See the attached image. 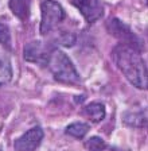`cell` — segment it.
I'll return each mask as SVG.
<instances>
[{
    "label": "cell",
    "mask_w": 148,
    "mask_h": 151,
    "mask_svg": "<svg viewBox=\"0 0 148 151\" xmlns=\"http://www.w3.org/2000/svg\"><path fill=\"white\" fill-rule=\"evenodd\" d=\"M66 14L57 0H43L42 1V19H41V34L47 35L57 30L65 20Z\"/></svg>",
    "instance_id": "3"
},
{
    "label": "cell",
    "mask_w": 148,
    "mask_h": 151,
    "mask_svg": "<svg viewBox=\"0 0 148 151\" xmlns=\"http://www.w3.org/2000/svg\"><path fill=\"white\" fill-rule=\"evenodd\" d=\"M8 6L16 18H19L20 20L29 19L30 9H31V0H10Z\"/></svg>",
    "instance_id": "8"
},
{
    "label": "cell",
    "mask_w": 148,
    "mask_h": 151,
    "mask_svg": "<svg viewBox=\"0 0 148 151\" xmlns=\"http://www.w3.org/2000/svg\"><path fill=\"white\" fill-rule=\"evenodd\" d=\"M47 66L54 78L65 84H77L79 82V74L74 68L73 62L66 54L59 49H53L49 57Z\"/></svg>",
    "instance_id": "2"
},
{
    "label": "cell",
    "mask_w": 148,
    "mask_h": 151,
    "mask_svg": "<svg viewBox=\"0 0 148 151\" xmlns=\"http://www.w3.org/2000/svg\"><path fill=\"white\" fill-rule=\"evenodd\" d=\"M0 45L7 47H11V34H10V28L6 24L0 23Z\"/></svg>",
    "instance_id": "14"
},
{
    "label": "cell",
    "mask_w": 148,
    "mask_h": 151,
    "mask_svg": "<svg viewBox=\"0 0 148 151\" xmlns=\"http://www.w3.org/2000/svg\"><path fill=\"white\" fill-rule=\"evenodd\" d=\"M42 139H43V129L41 127H34V128L26 131L20 138L15 142L16 151H35L39 147Z\"/></svg>",
    "instance_id": "7"
},
{
    "label": "cell",
    "mask_w": 148,
    "mask_h": 151,
    "mask_svg": "<svg viewBox=\"0 0 148 151\" xmlns=\"http://www.w3.org/2000/svg\"><path fill=\"white\" fill-rule=\"evenodd\" d=\"M58 42H59L62 46L70 47V46H73V45L76 43V35H74V34H70V32H63V34L59 35V38H58Z\"/></svg>",
    "instance_id": "15"
},
{
    "label": "cell",
    "mask_w": 148,
    "mask_h": 151,
    "mask_svg": "<svg viewBox=\"0 0 148 151\" xmlns=\"http://www.w3.org/2000/svg\"><path fill=\"white\" fill-rule=\"evenodd\" d=\"M89 124L85 122H77V123H73L70 126L66 127V134L73 138H77V139H82L84 136L86 135L89 132Z\"/></svg>",
    "instance_id": "11"
},
{
    "label": "cell",
    "mask_w": 148,
    "mask_h": 151,
    "mask_svg": "<svg viewBox=\"0 0 148 151\" xmlns=\"http://www.w3.org/2000/svg\"><path fill=\"white\" fill-rule=\"evenodd\" d=\"M86 148L89 151H102L105 148V142L98 136H93L86 142Z\"/></svg>",
    "instance_id": "13"
},
{
    "label": "cell",
    "mask_w": 148,
    "mask_h": 151,
    "mask_svg": "<svg viewBox=\"0 0 148 151\" xmlns=\"http://www.w3.org/2000/svg\"><path fill=\"white\" fill-rule=\"evenodd\" d=\"M12 77V68L11 61L6 53L0 51V85H4L11 80Z\"/></svg>",
    "instance_id": "10"
},
{
    "label": "cell",
    "mask_w": 148,
    "mask_h": 151,
    "mask_svg": "<svg viewBox=\"0 0 148 151\" xmlns=\"http://www.w3.org/2000/svg\"><path fill=\"white\" fill-rule=\"evenodd\" d=\"M112 58L120 72L133 86L147 89V66L137 50L124 43H119L112 51Z\"/></svg>",
    "instance_id": "1"
},
{
    "label": "cell",
    "mask_w": 148,
    "mask_h": 151,
    "mask_svg": "<svg viewBox=\"0 0 148 151\" xmlns=\"http://www.w3.org/2000/svg\"><path fill=\"white\" fill-rule=\"evenodd\" d=\"M0 151H1V150H0Z\"/></svg>",
    "instance_id": "16"
},
{
    "label": "cell",
    "mask_w": 148,
    "mask_h": 151,
    "mask_svg": "<svg viewBox=\"0 0 148 151\" xmlns=\"http://www.w3.org/2000/svg\"><path fill=\"white\" fill-rule=\"evenodd\" d=\"M108 30L113 37H116L117 39L121 41V43L127 45L129 47H133L135 50L139 51V49H142V41L136 37V34H133L131 31V28L128 26H125L121 20L116 18H112L108 22Z\"/></svg>",
    "instance_id": "4"
},
{
    "label": "cell",
    "mask_w": 148,
    "mask_h": 151,
    "mask_svg": "<svg viewBox=\"0 0 148 151\" xmlns=\"http://www.w3.org/2000/svg\"><path fill=\"white\" fill-rule=\"evenodd\" d=\"M84 113L90 120L98 123L101 120H104L105 117V107L101 103H90L84 108Z\"/></svg>",
    "instance_id": "9"
},
{
    "label": "cell",
    "mask_w": 148,
    "mask_h": 151,
    "mask_svg": "<svg viewBox=\"0 0 148 151\" xmlns=\"http://www.w3.org/2000/svg\"><path fill=\"white\" fill-rule=\"evenodd\" d=\"M124 122H127L128 124H131V126L144 127L145 126V113H144V111H142L140 113H136V115L135 113H133V115H128Z\"/></svg>",
    "instance_id": "12"
},
{
    "label": "cell",
    "mask_w": 148,
    "mask_h": 151,
    "mask_svg": "<svg viewBox=\"0 0 148 151\" xmlns=\"http://www.w3.org/2000/svg\"><path fill=\"white\" fill-rule=\"evenodd\" d=\"M71 4L78 8L89 24L97 22L104 15V6L100 0H71Z\"/></svg>",
    "instance_id": "6"
},
{
    "label": "cell",
    "mask_w": 148,
    "mask_h": 151,
    "mask_svg": "<svg viewBox=\"0 0 148 151\" xmlns=\"http://www.w3.org/2000/svg\"><path fill=\"white\" fill-rule=\"evenodd\" d=\"M51 50H53V49L46 46L43 42L32 41L24 46L23 55H24V60L29 61V62L36 63V65H39V66H47L49 57H50Z\"/></svg>",
    "instance_id": "5"
}]
</instances>
